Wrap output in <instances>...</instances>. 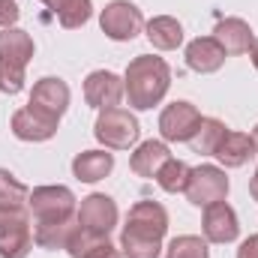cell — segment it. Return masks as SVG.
I'll return each instance as SVG.
<instances>
[{
	"label": "cell",
	"instance_id": "cell-6",
	"mask_svg": "<svg viewBox=\"0 0 258 258\" xmlns=\"http://www.w3.org/2000/svg\"><path fill=\"white\" fill-rule=\"evenodd\" d=\"M99 24H102L105 36H111L114 42H129V39H135V36L141 33L144 15H141V9H138L135 3H129V0H111V3L102 9Z\"/></svg>",
	"mask_w": 258,
	"mask_h": 258
},
{
	"label": "cell",
	"instance_id": "cell-21",
	"mask_svg": "<svg viewBox=\"0 0 258 258\" xmlns=\"http://www.w3.org/2000/svg\"><path fill=\"white\" fill-rule=\"evenodd\" d=\"M147 39L153 48H162V51H171L183 42V27L177 18L171 15H156L147 21Z\"/></svg>",
	"mask_w": 258,
	"mask_h": 258
},
{
	"label": "cell",
	"instance_id": "cell-4",
	"mask_svg": "<svg viewBox=\"0 0 258 258\" xmlns=\"http://www.w3.org/2000/svg\"><path fill=\"white\" fill-rule=\"evenodd\" d=\"M33 249L27 207L0 204V258H27Z\"/></svg>",
	"mask_w": 258,
	"mask_h": 258
},
{
	"label": "cell",
	"instance_id": "cell-27",
	"mask_svg": "<svg viewBox=\"0 0 258 258\" xmlns=\"http://www.w3.org/2000/svg\"><path fill=\"white\" fill-rule=\"evenodd\" d=\"M18 15H21V9L15 0H0V27H15Z\"/></svg>",
	"mask_w": 258,
	"mask_h": 258
},
{
	"label": "cell",
	"instance_id": "cell-26",
	"mask_svg": "<svg viewBox=\"0 0 258 258\" xmlns=\"http://www.w3.org/2000/svg\"><path fill=\"white\" fill-rule=\"evenodd\" d=\"M90 12H93L90 0H63L60 9H57V21L72 30V27L87 24V21H90Z\"/></svg>",
	"mask_w": 258,
	"mask_h": 258
},
{
	"label": "cell",
	"instance_id": "cell-28",
	"mask_svg": "<svg viewBox=\"0 0 258 258\" xmlns=\"http://www.w3.org/2000/svg\"><path fill=\"white\" fill-rule=\"evenodd\" d=\"M237 258H258V234L246 237V240L240 243V249H237Z\"/></svg>",
	"mask_w": 258,
	"mask_h": 258
},
{
	"label": "cell",
	"instance_id": "cell-11",
	"mask_svg": "<svg viewBox=\"0 0 258 258\" xmlns=\"http://www.w3.org/2000/svg\"><path fill=\"white\" fill-rule=\"evenodd\" d=\"M54 132H57V117H51L33 105L12 114V135L21 141H48Z\"/></svg>",
	"mask_w": 258,
	"mask_h": 258
},
{
	"label": "cell",
	"instance_id": "cell-22",
	"mask_svg": "<svg viewBox=\"0 0 258 258\" xmlns=\"http://www.w3.org/2000/svg\"><path fill=\"white\" fill-rule=\"evenodd\" d=\"M225 132H228V129H225L222 120H216V117H201V123H198V129L192 132L189 144H192L195 153H201V156H213L216 147L222 144Z\"/></svg>",
	"mask_w": 258,
	"mask_h": 258
},
{
	"label": "cell",
	"instance_id": "cell-19",
	"mask_svg": "<svg viewBox=\"0 0 258 258\" xmlns=\"http://www.w3.org/2000/svg\"><path fill=\"white\" fill-rule=\"evenodd\" d=\"M111 168H114V156L108 150H84L72 159V171L84 183H96V180L108 177Z\"/></svg>",
	"mask_w": 258,
	"mask_h": 258
},
{
	"label": "cell",
	"instance_id": "cell-24",
	"mask_svg": "<svg viewBox=\"0 0 258 258\" xmlns=\"http://www.w3.org/2000/svg\"><path fill=\"white\" fill-rule=\"evenodd\" d=\"M27 198H30V189L15 174L0 168V204H6V207H27Z\"/></svg>",
	"mask_w": 258,
	"mask_h": 258
},
{
	"label": "cell",
	"instance_id": "cell-31",
	"mask_svg": "<svg viewBox=\"0 0 258 258\" xmlns=\"http://www.w3.org/2000/svg\"><path fill=\"white\" fill-rule=\"evenodd\" d=\"M42 3H45V6H48V9H54V12H57V9H60V3H63V0H42Z\"/></svg>",
	"mask_w": 258,
	"mask_h": 258
},
{
	"label": "cell",
	"instance_id": "cell-3",
	"mask_svg": "<svg viewBox=\"0 0 258 258\" xmlns=\"http://www.w3.org/2000/svg\"><path fill=\"white\" fill-rule=\"evenodd\" d=\"M168 84H171V69L162 57H153V54H138L135 60H129L126 66V78H123V87H126L129 105L132 108H153L162 102V96L168 93Z\"/></svg>",
	"mask_w": 258,
	"mask_h": 258
},
{
	"label": "cell",
	"instance_id": "cell-16",
	"mask_svg": "<svg viewBox=\"0 0 258 258\" xmlns=\"http://www.w3.org/2000/svg\"><path fill=\"white\" fill-rule=\"evenodd\" d=\"M213 39L225 48V54H246L255 42L252 27L243 18H222L213 30Z\"/></svg>",
	"mask_w": 258,
	"mask_h": 258
},
{
	"label": "cell",
	"instance_id": "cell-7",
	"mask_svg": "<svg viewBox=\"0 0 258 258\" xmlns=\"http://www.w3.org/2000/svg\"><path fill=\"white\" fill-rule=\"evenodd\" d=\"M225 195H228V177L222 168H216V165L192 168L189 183H186V198L195 207H210L216 201H225Z\"/></svg>",
	"mask_w": 258,
	"mask_h": 258
},
{
	"label": "cell",
	"instance_id": "cell-14",
	"mask_svg": "<svg viewBox=\"0 0 258 258\" xmlns=\"http://www.w3.org/2000/svg\"><path fill=\"white\" fill-rule=\"evenodd\" d=\"M237 231H240L237 213L225 201L204 207V237L210 243H231V240H237Z\"/></svg>",
	"mask_w": 258,
	"mask_h": 258
},
{
	"label": "cell",
	"instance_id": "cell-18",
	"mask_svg": "<svg viewBox=\"0 0 258 258\" xmlns=\"http://www.w3.org/2000/svg\"><path fill=\"white\" fill-rule=\"evenodd\" d=\"M255 141H252V135H246V132H225V138H222V144L216 147V159L225 165V168H240L243 162H249L252 156H255Z\"/></svg>",
	"mask_w": 258,
	"mask_h": 258
},
{
	"label": "cell",
	"instance_id": "cell-10",
	"mask_svg": "<svg viewBox=\"0 0 258 258\" xmlns=\"http://www.w3.org/2000/svg\"><path fill=\"white\" fill-rule=\"evenodd\" d=\"M201 123V114L192 102H171L159 114V132L165 141H189Z\"/></svg>",
	"mask_w": 258,
	"mask_h": 258
},
{
	"label": "cell",
	"instance_id": "cell-32",
	"mask_svg": "<svg viewBox=\"0 0 258 258\" xmlns=\"http://www.w3.org/2000/svg\"><path fill=\"white\" fill-rule=\"evenodd\" d=\"M252 141H255V150H258V126H255V132H252Z\"/></svg>",
	"mask_w": 258,
	"mask_h": 258
},
{
	"label": "cell",
	"instance_id": "cell-23",
	"mask_svg": "<svg viewBox=\"0 0 258 258\" xmlns=\"http://www.w3.org/2000/svg\"><path fill=\"white\" fill-rule=\"evenodd\" d=\"M189 174L192 168L180 159H168L159 171H156V183L165 189V192H186V183H189Z\"/></svg>",
	"mask_w": 258,
	"mask_h": 258
},
{
	"label": "cell",
	"instance_id": "cell-2",
	"mask_svg": "<svg viewBox=\"0 0 258 258\" xmlns=\"http://www.w3.org/2000/svg\"><path fill=\"white\" fill-rule=\"evenodd\" d=\"M165 231H168L165 207L159 201H138L126 213L120 249L126 258H159Z\"/></svg>",
	"mask_w": 258,
	"mask_h": 258
},
{
	"label": "cell",
	"instance_id": "cell-9",
	"mask_svg": "<svg viewBox=\"0 0 258 258\" xmlns=\"http://www.w3.org/2000/svg\"><path fill=\"white\" fill-rule=\"evenodd\" d=\"M123 93H126L123 81L114 72H108V69H96L84 81V99H87V105H93L99 111L117 108V102L123 99Z\"/></svg>",
	"mask_w": 258,
	"mask_h": 258
},
{
	"label": "cell",
	"instance_id": "cell-30",
	"mask_svg": "<svg viewBox=\"0 0 258 258\" xmlns=\"http://www.w3.org/2000/svg\"><path fill=\"white\" fill-rule=\"evenodd\" d=\"M249 57H252V66L258 69V39L252 42V48H249Z\"/></svg>",
	"mask_w": 258,
	"mask_h": 258
},
{
	"label": "cell",
	"instance_id": "cell-5",
	"mask_svg": "<svg viewBox=\"0 0 258 258\" xmlns=\"http://www.w3.org/2000/svg\"><path fill=\"white\" fill-rule=\"evenodd\" d=\"M96 138L105 144V147H114V150H126L132 147L135 141H138V120H135V114H129L123 108H105V111H99V117H96Z\"/></svg>",
	"mask_w": 258,
	"mask_h": 258
},
{
	"label": "cell",
	"instance_id": "cell-15",
	"mask_svg": "<svg viewBox=\"0 0 258 258\" xmlns=\"http://www.w3.org/2000/svg\"><path fill=\"white\" fill-rule=\"evenodd\" d=\"M225 57H228L225 48H222L213 36H198V39H192V42L186 45V63H189L192 72H201V75L222 69Z\"/></svg>",
	"mask_w": 258,
	"mask_h": 258
},
{
	"label": "cell",
	"instance_id": "cell-12",
	"mask_svg": "<svg viewBox=\"0 0 258 258\" xmlns=\"http://www.w3.org/2000/svg\"><path fill=\"white\" fill-rule=\"evenodd\" d=\"M66 252L72 258H126L123 249H117L108 240V234H93V231H84L81 225H75V231L69 234Z\"/></svg>",
	"mask_w": 258,
	"mask_h": 258
},
{
	"label": "cell",
	"instance_id": "cell-29",
	"mask_svg": "<svg viewBox=\"0 0 258 258\" xmlns=\"http://www.w3.org/2000/svg\"><path fill=\"white\" fill-rule=\"evenodd\" d=\"M249 195L258 201V168H255V174H252V180H249Z\"/></svg>",
	"mask_w": 258,
	"mask_h": 258
},
{
	"label": "cell",
	"instance_id": "cell-1",
	"mask_svg": "<svg viewBox=\"0 0 258 258\" xmlns=\"http://www.w3.org/2000/svg\"><path fill=\"white\" fill-rule=\"evenodd\" d=\"M33 213V240L42 249H66L69 234L75 231V195L66 186H36L27 198Z\"/></svg>",
	"mask_w": 258,
	"mask_h": 258
},
{
	"label": "cell",
	"instance_id": "cell-13",
	"mask_svg": "<svg viewBox=\"0 0 258 258\" xmlns=\"http://www.w3.org/2000/svg\"><path fill=\"white\" fill-rule=\"evenodd\" d=\"M27 105H33V108H39V111H45V114H51V117L60 120V114L69 105V84H66L63 78H54V75L36 81Z\"/></svg>",
	"mask_w": 258,
	"mask_h": 258
},
{
	"label": "cell",
	"instance_id": "cell-25",
	"mask_svg": "<svg viewBox=\"0 0 258 258\" xmlns=\"http://www.w3.org/2000/svg\"><path fill=\"white\" fill-rule=\"evenodd\" d=\"M165 258H210V249L201 237L195 234H183V237H174L165 249Z\"/></svg>",
	"mask_w": 258,
	"mask_h": 258
},
{
	"label": "cell",
	"instance_id": "cell-17",
	"mask_svg": "<svg viewBox=\"0 0 258 258\" xmlns=\"http://www.w3.org/2000/svg\"><path fill=\"white\" fill-rule=\"evenodd\" d=\"M33 57V39L18 30V27H3L0 30V63L24 69Z\"/></svg>",
	"mask_w": 258,
	"mask_h": 258
},
{
	"label": "cell",
	"instance_id": "cell-20",
	"mask_svg": "<svg viewBox=\"0 0 258 258\" xmlns=\"http://www.w3.org/2000/svg\"><path fill=\"white\" fill-rule=\"evenodd\" d=\"M168 159H171V153H168V147H165L162 141H144V144H138V150L132 153L129 168H132L138 177H156V171H159Z\"/></svg>",
	"mask_w": 258,
	"mask_h": 258
},
{
	"label": "cell",
	"instance_id": "cell-8",
	"mask_svg": "<svg viewBox=\"0 0 258 258\" xmlns=\"http://www.w3.org/2000/svg\"><path fill=\"white\" fill-rule=\"evenodd\" d=\"M78 225L84 231H93V234H108L114 225H117V204L114 198L102 192H93L87 198H81V207L75 213Z\"/></svg>",
	"mask_w": 258,
	"mask_h": 258
}]
</instances>
